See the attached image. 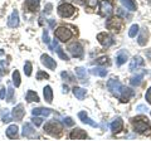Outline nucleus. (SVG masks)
Here are the masks:
<instances>
[{
    "mask_svg": "<svg viewBox=\"0 0 151 141\" xmlns=\"http://www.w3.org/2000/svg\"><path fill=\"white\" fill-rule=\"evenodd\" d=\"M107 88L113 96L120 98L121 102H129L130 98L134 96V91L129 87L122 86L121 82L117 78H111L110 81L107 82Z\"/></svg>",
    "mask_w": 151,
    "mask_h": 141,
    "instance_id": "obj_1",
    "label": "nucleus"
},
{
    "mask_svg": "<svg viewBox=\"0 0 151 141\" xmlns=\"http://www.w3.org/2000/svg\"><path fill=\"white\" fill-rule=\"evenodd\" d=\"M132 125H134V129L136 132H139L141 135H145V134H150V125H149V121H147V117L145 116H137V117H134L131 120Z\"/></svg>",
    "mask_w": 151,
    "mask_h": 141,
    "instance_id": "obj_2",
    "label": "nucleus"
},
{
    "mask_svg": "<svg viewBox=\"0 0 151 141\" xmlns=\"http://www.w3.org/2000/svg\"><path fill=\"white\" fill-rule=\"evenodd\" d=\"M62 125L59 124L58 121H49L47 122L45 126H44V131L48 135L50 136H55V137H58V136H60V134H62Z\"/></svg>",
    "mask_w": 151,
    "mask_h": 141,
    "instance_id": "obj_3",
    "label": "nucleus"
},
{
    "mask_svg": "<svg viewBox=\"0 0 151 141\" xmlns=\"http://www.w3.org/2000/svg\"><path fill=\"white\" fill-rule=\"evenodd\" d=\"M76 9L73 5H70V4H60V5L58 6V14L59 17L62 18H70L74 14Z\"/></svg>",
    "mask_w": 151,
    "mask_h": 141,
    "instance_id": "obj_4",
    "label": "nucleus"
},
{
    "mask_svg": "<svg viewBox=\"0 0 151 141\" xmlns=\"http://www.w3.org/2000/svg\"><path fill=\"white\" fill-rule=\"evenodd\" d=\"M72 32H70L68 28H65V27H59L58 29L55 30V37H57V39H59L60 42H67L69 40L70 38H72Z\"/></svg>",
    "mask_w": 151,
    "mask_h": 141,
    "instance_id": "obj_5",
    "label": "nucleus"
},
{
    "mask_svg": "<svg viewBox=\"0 0 151 141\" xmlns=\"http://www.w3.org/2000/svg\"><path fill=\"white\" fill-rule=\"evenodd\" d=\"M113 10V5L110 0H102L100 3V14L102 17H108L111 15V13Z\"/></svg>",
    "mask_w": 151,
    "mask_h": 141,
    "instance_id": "obj_6",
    "label": "nucleus"
},
{
    "mask_svg": "<svg viewBox=\"0 0 151 141\" xmlns=\"http://www.w3.org/2000/svg\"><path fill=\"white\" fill-rule=\"evenodd\" d=\"M106 27L111 30H117L119 32L122 28V20L120 17H112L106 22Z\"/></svg>",
    "mask_w": 151,
    "mask_h": 141,
    "instance_id": "obj_7",
    "label": "nucleus"
},
{
    "mask_svg": "<svg viewBox=\"0 0 151 141\" xmlns=\"http://www.w3.org/2000/svg\"><path fill=\"white\" fill-rule=\"evenodd\" d=\"M68 50H69V53L76 58H81L83 55V47H82L81 43H78V42H74V43L70 44L68 47Z\"/></svg>",
    "mask_w": 151,
    "mask_h": 141,
    "instance_id": "obj_8",
    "label": "nucleus"
},
{
    "mask_svg": "<svg viewBox=\"0 0 151 141\" xmlns=\"http://www.w3.org/2000/svg\"><path fill=\"white\" fill-rule=\"evenodd\" d=\"M97 39L98 42L105 47V48H110V47L113 44V39L110 34H107V33H98L97 34Z\"/></svg>",
    "mask_w": 151,
    "mask_h": 141,
    "instance_id": "obj_9",
    "label": "nucleus"
},
{
    "mask_svg": "<svg viewBox=\"0 0 151 141\" xmlns=\"http://www.w3.org/2000/svg\"><path fill=\"white\" fill-rule=\"evenodd\" d=\"M86 137H87V132L83 131L82 129H74L72 132L69 134L70 140H84Z\"/></svg>",
    "mask_w": 151,
    "mask_h": 141,
    "instance_id": "obj_10",
    "label": "nucleus"
},
{
    "mask_svg": "<svg viewBox=\"0 0 151 141\" xmlns=\"http://www.w3.org/2000/svg\"><path fill=\"white\" fill-rule=\"evenodd\" d=\"M40 59H42V63H43L47 68H49V69H55L57 63H55V60L52 58V57H49V55H47V54H43V55L40 57Z\"/></svg>",
    "mask_w": 151,
    "mask_h": 141,
    "instance_id": "obj_11",
    "label": "nucleus"
},
{
    "mask_svg": "<svg viewBox=\"0 0 151 141\" xmlns=\"http://www.w3.org/2000/svg\"><path fill=\"white\" fill-rule=\"evenodd\" d=\"M127 59H129V52H127L126 49H121L116 55V64L122 65L124 63H126Z\"/></svg>",
    "mask_w": 151,
    "mask_h": 141,
    "instance_id": "obj_12",
    "label": "nucleus"
},
{
    "mask_svg": "<svg viewBox=\"0 0 151 141\" xmlns=\"http://www.w3.org/2000/svg\"><path fill=\"white\" fill-rule=\"evenodd\" d=\"M39 4H40V0H25L24 6L27 8V10L34 13L39 9Z\"/></svg>",
    "mask_w": 151,
    "mask_h": 141,
    "instance_id": "obj_13",
    "label": "nucleus"
},
{
    "mask_svg": "<svg viewBox=\"0 0 151 141\" xmlns=\"http://www.w3.org/2000/svg\"><path fill=\"white\" fill-rule=\"evenodd\" d=\"M24 114H25V111H24V107H23L22 103H19L18 106L14 107V110H13V117L17 121H20L23 119V116H24Z\"/></svg>",
    "mask_w": 151,
    "mask_h": 141,
    "instance_id": "obj_14",
    "label": "nucleus"
},
{
    "mask_svg": "<svg viewBox=\"0 0 151 141\" xmlns=\"http://www.w3.org/2000/svg\"><path fill=\"white\" fill-rule=\"evenodd\" d=\"M145 64L142 57H140V55H136V57H134L131 59V63H130V70H135L137 69L139 67H142V65Z\"/></svg>",
    "mask_w": 151,
    "mask_h": 141,
    "instance_id": "obj_15",
    "label": "nucleus"
},
{
    "mask_svg": "<svg viewBox=\"0 0 151 141\" xmlns=\"http://www.w3.org/2000/svg\"><path fill=\"white\" fill-rule=\"evenodd\" d=\"M49 47H50V49L57 50V53H58V55H59V57L62 58V59H64V60H68V59H69V58H68V55L65 54L64 52H63V49L59 47V44H58V42H57V39H54V40H53V44L49 45Z\"/></svg>",
    "mask_w": 151,
    "mask_h": 141,
    "instance_id": "obj_16",
    "label": "nucleus"
},
{
    "mask_svg": "<svg viewBox=\"0 0 151 141\" xmlns=\"http://www.w3.org/2000/svg\"><path fill=\"white\" fill-rule=\"evenodd\" d=\"M122 127H124V121H122L121 117H116L111 124L112 132H120V131L122 130Z\"/></svg>",
    "mask_w": 151,
    "mask_h": 141,
    "instance_id": "obj_17",
    "label": "nucleus"
},
{
    "mask_svg": "<svg viewBox=\"0 0 151 141\" xmlns=\"http://www.w3.org/2000/svg\"><path fill=\"white\" fill-rule=\"evenodd\" d=\"M76 76L78 77V79L81 81L82 83H87L88 82V76H87V70L82 68V67H78L76 68Z\"/></svg>",
    "mask_w": 151,
    "mask_h": 141,
    "instance_id": "obj_18",
    "label": "nucleus"
},
{
    "mask_svg": "<svg viewBox=\"0 0 151 141\" xmlns=\"http://www.w3.org/2000/svg\"><path fill=\"white\" fill-rule=\"evenodd\" d=\"M8 25L10 27V28H17L19 25V14L17 10H14L12 13V15L9 17V19H8Z\"/></svg>",
    "mask_w": 151,
    "mask_h": 141,
    "instance_id": "obj_19",
    "label": "nucleus"
},
{
    "mask_svg": "<svg viewBox=\"0 0 151 141\" xmlns=\"http://www.w3.org/2000/svg\"><path fill=\"white\" fill-rule=\"evenodd\" d=\"M35 134V130L33 129V126L30 124H25L23 126V136L24 137H28V139H32L33 136Z\"/></svg>",
    "mask_w": 151,
    "mask_h": 141,
    "instance_id": "obj_20",
    "label": "nucleus"
},
{
    "mask_svg": "<svg viewBox=\"0 0 151 141\" xmlns=\"http://www.w3.org/2000/svg\"><path fill=\"white\" fill-rule=\"evenodd\" d=\"M78 117L81 119V121H82V122H84V124H88V125L93 126V127H97V126H98V125L96 124V122L92 121L91 119H89V117L87 116V114H86L84 111H81V112H79V114H78Z\"/></svg>",
    "mask_w": 151,
    "mask_h": 141,
    "instance_id": "obj_21",
    "label": "nucleus"
},
{
    "mask_svg": "<svg viewBox=\"0 0 151 141\" xmlns=\"http://www.w3.org/2000/svg\"><path fill=\"white\" fill-rule=\"evenodd\" d=\"M50 110L49 109H43V107H38V109H34L32 111V114H33V116H44V117H47V116H49L50 115Z\"/></svg>",
    "mask_w": 151,
    "mask_h": 141,
    "instance_id": "obj_22",
    "label": "nucleus"
},
{
    "mask_svg": "<svg viewBox=\"0 0 151 141\" xmlns=\"http://www.w3.org/2000/svg\"><path fill=\"white\" fill-rule=\"evenodd\" d=\"M6 136L9 139H17L18 137V126L17 125H10L6 129Z\"/></svg>",
    "mask_w": 151,
    "mask_h": 141,
    "instance_id": "obj_23",
    "label": "nucleus"
},
{
    "mask_svg": "<svg viewBox=\"0 0 151 141\" xmlns=\"http://www.w3.org/2000/svg\"><path fill=\"white\" fill-rule=\"evenodd\" d=\"M147 38H149V32H147V29L145 28V29L141 30L140 35H139V39H137L139 44H140V45H145L146 43H147Z\"/></svg>",
    "mask_w": 151,
    "mask_h": 141,
    "instance_id": "obj_24",
    "label": "nucleus"
},
{
    "mask_svg": "<svg viewBox=\"0 0 151 141\" xmlns=\"http://www.w3.org/2000/svg\"><path fill=\"white\" fill-rule=\"evenodd\" d=\"M93 76H100V77H106L107 76V69L105 68H101V67H94V68H91L89 69Z\"/></svg>",
    "mask_w": 151,
    "mask_h": 141,
    "instance_id": "obj_25",
    "label": "nucleus"
},
{
    "mask_svg": "<svg viewBox=\"0 0 151 141\" xmlns=\"http://www.w3.org/2000/svg\"><path fill=\"white\" fill-rule=\"evenodd\" d=\"M43 93H44V100L48 103H52V101H53V91H52V87L45 86Z\"/></svg>",
    "mask_w": 151,
    "mask_h": 141,
    "instance_id": "obj_26",
    "label": "nucleus"
},
{
    "mask_svg": "<svg viewBox=\"0 0 151 141\" xmlns=\"http://www.w3.org/2000/svg\"><path fill=\"white\" fill-rule=\"evenodd\" d=\"M73 95L78 98V100H83L86 97V90L81 87H73Z\"/></svg>",
    "mask_w": 151,
    "mask_h": 141,
    "instance_id": "obj_27",
    "label": "nucleus"
},
{
    "mask_svg": "<svg viewBox=\"0 0 151 141\" xmlns=\"http://www.w3.org/2000/svg\"><path fill=\"white\" fill-rule=\"evenodd\" d=\"M121 4L124 5L126 9H129V10L134 12L136 10V3L134 1V0H120Z\"/></svg>",
    "mask_w": 151,
    "mask_h": 141,
    "instance_id": "obj_28",
    "label": "nucleus"
},
{
    "mask_svg": "<svg viewBox=\"0 0 151 141\" xmlns=\"http://www.w3.org/2000/svg\"><path fill=\"white\" fill-rule=\"evenodd\" d=\"M142 78H144V73H139V74H136V76H134L131 79H130V83L132 84V86H140V83L141 81H142Z\"/></svg>",
    "mask_w": 151,
    "mask_h": 141,
    "instance_id": "obj_29",
    "label": "nucleus"
},
{
    "mask_svg": "<svg viewBox=\"0 0 151 141\" xmlns=\"http://www.w3.org/2000/svg\"><path fill=\"white\" fill-rule=\"evenodd\" d=\"M25 98H27L28 102H34V101L38 102V101H39V97H38V95L35 92H33V91H28Z\"/></svg>",
    "mask_w": 151,
    "mask_h": 141,
    "instance_id": "obj_30",
    "label": "nucleus"
},
{
    "mask_svg": "<svg viewBox=\"0 0 151 141\" xmlns=\"http://www.w3.org/2000/svg\"><path fill=\"white\" fill-rule=\"evenodd\" d=\"M1 120L4 122H9V121H12V116H10V112H9L8 109H5L3 112H1Z\"/></svg>",
    "mask_w": 151,
    "mask_h": 141,
    "instance_id": "obj_31",
    "label": "nucleus"
},
{
    "mask_svg": "<svg viewBox=\"0 0 151 141\" xmlns=\"http://www.w3.org/2000/svg\"><path fill=\"white\" fill-rule=\"evenodd\" d=\"M13 82L15 84V87L20 86V74H19L18 70H14V73H13Z\"/></svg>",
    "mask_w": 151,
    "mask_h": 141,
    "instance_id": "obj_32",
    "label": "nucleus"
},
{
    "mask_svg": "<svg viewBox=\"0 0 151 141\" xmlns=\"http://www.w3.org/2000/svg\"><path fill=\"white\" fill-rule=\"evenodd\" d=\"M137 33H139V25L137 24H134V25L130 28V30H129V37L134 38V37H136Z\"/></svg>",
    "mask_w": 151,
    "mask_h": 141,
    "instance_id": "obj_33",
    "label": "nucleus"
},
{
    "mask_svg": "<svg viewBox=\"0 0 151 141\" xmlns=\"http://www.w3.org/2000/svg\"><path fill=\"white\" fill-rule=\"evenodd\" d=\"M32 63L30 62H25V64H24V73H25V76H28L29 77L30 74H32Z\"/></svg>",
    "mask_w": 151,
    "mask_h": 141,
    "instance_id": "obj_34",
    "label": "nucleus"
},
{
    "mask_svg": "<svg viewBox=\"0 0 151 141\" xmlns=\"http://www.w3.org/2000/svg\"><path fill=\"white\" fill-rule=\"evenodd\" d=\"M97 64H100V65H108V64H110V59H108L107 57H101V58L97 59Z\"/></svg>",
    "mask_w": 151,
    "mask_h": 141,
    "instance_id": "obj_35",
    "label": "nucleus"
},
{
    "mask_svg": "<svg viewBox=\"0 0 151 141\" xmlns=\"http://www.w3.org/2000/svg\"><path fill=\"white\" fill-rule=\"evenodd\" d=\"M13 97H14V88L12 86L8 87V97H6V101L12 102L13 101Z\"/></svg>",
    "mask_w": 151,
    "mask_h": 141,
    "instance_id": "obj_36",
    "label": "nucleus"
},
{
    "mask_svg": "<svg viewBox=\"0 0 151 141\" xmlns=\"http://www.w3.org/2000/svg\"><path fill=\"white\" fill-rule=\"evenodd\" d=\"M119 14H120V15L124 17L125 19L127 18V20H131V19H132V15H131V14H129L127 12H125L124 9H119Z\"/></svg>",
    "mask_w": 151,
    "mask_h": 141,
    "instance_id": "obj_37",
    "label": "nucleus"
},
{
    "mask_svg": "<svg viewBox=\"0 0 151 141\" xmlns=\"http://www.w3.org/2000/svg\"><path fill=\"white\" fill-rule=\"evenodd\" d=\"M60 76H62L64 79L69 81V82H73V81H74V77H73V76H70L68 72H62V73H60Z\"/></svg>",
    "mask_w": 151,
    "mask_h": 141,
    "instance_id": "obj_38",
    "label": "nucleus"
},
{
    "mask_svg": "<svg viewBox=\"0 0 151 141\" xmlns=\"http://www.w3.org/2000/svg\"><path fill=\"white\" fill-rule=\"evenodd\" d=\"M42 78H49V76L45 72H42V70H39L38 74H37V79H39V81H40Z\"/></svg>",
    "mask_w": 151,
    "mask_h": 141,
    "instance_id": "obj_39",
    "label": "nucleus"
},
{
    "mask_svg": "<svg viewBox=\"0 0 151 141\" xmlns=\"http://www.w3.org/2000/svg\"><path fill=\"white\" fill-rule=\"evenodd\" d=\"M63 122L65 124V126H73L74 125V121L70 119V117H65V119L63 120Z\"/></svg>",
    "mask_w": 151,
    "mask_h": 141,
    "instance_id": "obj_40",
    "label": "nucleus"
},
{
    "mask_svg": "<svg viewBox=\"0 0 151 141\" xmlns=\"http://www.w3.org/2000/svg\"><path fill=\"white\" fill-rule=\"evenodd\" d=\"M43 42L45 44H49V35H48V30L43 32Z\"/></svg>",
    "mask_w": 151,
    "mask_h": 141,
    "instance_id": "obj_41",
    "label": "nucleus"
},
{
    "mask_svg": "<svg viewBox=\"0 0 151 141\" xmlns=\"http://www.w3.org/2000/svg\"><path fill=\"white\" fill-rule=\"evenodd\" d=\"M87 6L88 8H91V9H93L94 6H96V4H97V0H87Z\"/></svg>",
    "mask_w": 151,
    "mask_h": 141,
    "instance_id": "obj_42",
    "label": "nucleus"
},
{
    "mask_svg": "<svg viewBox=\"0 0 151 141\" xmlns=\"http://www.w3.org/2000/svg\"><path fill=\"white\" fill-rule=\"evenodd\" d=\"M5 96H6V90H5V87H1V90H0V98L5 100Z\"/></svg>",
    "mask_w": 151,
    "mask_h": 141,
    "instance_id": "obj_43",
    "label": "nucleus"
},
{
    "mask_svg": "<svg viewBox=\"0 0 151 141\" xmlns=\"http://www.w3.org/2000/svg\"><path fill=\"white\" fill-rule=\"evenodd\" d=\"M33 122H34V125H35V126H40V124H42V119H40V117H38V116H35L34 119H33Z\"/></svg>",
    "mask_w": 151,
    "mask_h": 141,
    "instance_id": "obj_44",
    "label": "nucleus"
},
{
    "mask_svg": "<svg viewBox=\"0 0 151 141\" xmlns=\"http://www.w3.org/2000/svg\"><path fill=\"white\" fill-rule=\"evenodd\" d=\"M146 101L149 103H151V87L147 90V92H146Z\"/></svg>",
    "mask_w": 151,
    "mask_h": 141,
    "instance_id": "obj_45",
    "label": "nucleus"
},
{
    "mask_svg": "<svg viewBox=\"0 0 151 141\" xmlns=\"http://www.w3.org/2000/svg\"><path fill=\"white\" fill-rule=\"evenodd\" d=\"M52 12V4H47L44 8V14H49Z\"/></svg>",
    "mask_w": 151,
    "mask_h": 141,
    "instance_id": "obj_46",
    "label": "nucleus"
},
{
    "mask_svg": "<svg viewBox=\"0 0 151 141\" xmlns=\"http://www.w3.org/2000/svg\"><path fill=\"white\" fill-rule=\"evenodd\" d=\"M4 64H5V62H0V76H3L4 73H5V70H4Z\"/></svg>",
    "mask_w": 151,
    "mask_h": 141,
    "instance_id": "obj_47",
    "label": "nucleus"
},
{
    "mask_svg": "<svg viewBox=\"0 0 151 141\" xmlns=\"http://www.w3.org/2000/svg\"><path fill=\"white\" fill-rule=\"evenodd\" d=\"M136 109H137L139 111H147V110H149L147 107H146V106H144V105H139L137 107H136Z\"/></svg>",
    "mask_w": 151,
    "mask_h": 141,
    "instance_id": "obj_48",
    "label": "nucleus"
},
{
    "mask_svg": "<svg viewBox=\"0 0 151 141\" xmlns=\"http://www.w3.org/2000/svg\"><path fill=\"white\" fill-rule=\"evenodd\" d=\"M77 4H79V5H83V4H86L87 3V0H74Z\"/></svg>",
    "mask_w": 151,
    "mask_h": 141,
    "instance_id": "obj_49",
    "label": "nucleus"
},
{
    "mask_svg": "<svg viewBox=\"0 0 151 141\" xmlns=\"http://www.w3.org/2000/svg\"><path fill=\"white\" fill-rule=\"evenodd\" d=\"M54 25H55V22H54L53 19H52V20H49V27L52 28V29H53V28H54Z\"/></svg>",
    "mask_w": 151,
    "mask_h": 141,
    "instance_id": "obj_50",
    "label": "nucleus"
},
{
    "mask_svg": "<svg viewBox=\"0 0 151 141\" xmlns=\"http://www.w3.org/2000/svg\"><path fill=\"white\" fill-rule=\"evenodd\" d=\"M147 57L151 59V50H149V52H147Z\"/></svg>",
    "mask_w": 151,
    "mask_h": 141,
    "instance_id": "obj_51",
    "label": "nucleus"
}]
</instances>
